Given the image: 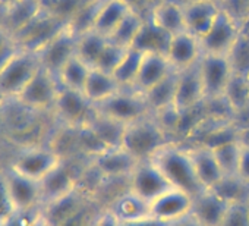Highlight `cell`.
Segmentation results:
<instances>
[{"label": "cell", "instance_id": "cell-1", "mask_svg": "<svg viewBox=\"0 0 249 226\" xmlns=\"http://www.w3.org/2000/svg\"><path fill=\"white\" fill-rule=\"evenodd\" d=\"M150 160L163 172L173 188L185 191L192 197L205 189L195 173L188 146L170 141L161 147Z\"/></svg>", "mask_w": 249, "mask_h": 226}, {"label": "cell", "instance_id": "cell-2", "mask_svg": "<svg viewBox=\"0 0 249 226\" xmlns=\"http://www.w3.org/2000/svg\"><path fill=\"white\" fill-rule=\"evenodd\" d=\"M175 141L160 125L154 113L140 118L124 127L122 147L138 162L150 160L161 147Z\"/></svg>", "mask_w": 249, "mask_h": 226}, {"label": "cell", "instance_id": "cell-3", "mask_svg": "<svg viewBox=\"0 0 249 226\" xmlns=\"http://www.w3.org/2000/svg\"><path fill=\"white\" fill-rule=\"evenodd\" d=\"M38 55L19 49L0 72V101L17 98L40 69Z\"/></svg>", "mask_w": 249, "mask_h": 226}, {"label": "cell", "instance_id": "cell-4", "mask_svg": "<svg viewBox=\"0 0 249 226\" xmlns=\"http://www.w3.org/2000/svg\"><path fill=\"white\" fill-rule=\"evenodd\" d=\"M69 22L54 14L46 11L44 8L27 24L24 25L12 38L19 49L38 52L44 44H47L54 36H57Z\"/></svg>", "mask_w": 249, "mask_h": 226}, {"label": "cell", "instance_id": "cell-5", "mask_svg": "<svg viewBox=\"0 0 249 226\" xmlns=\"http://www.w3.org/2000/svg\"><path fill=\"white\" fill-rule=\"evenodd\" d=\"M95 109L123 125H128L151 113L144 95L132 88H120L107 100L97 104Z\"/></svg>", "mask_w": 249, "mask_h": 226}, {"label": "cell", "instance_id": "cell-6", "mask_svg": "<svg viewBox=\"0 0 249 226\" xmlns=\"http://www.w3.org/2000/svg\"><path fill=\"white\" fill-rule=\"evenodd\" d=\"M60 91V82L57 76L46 71L43 66L36 72L27 87L17 97L27 107L40 113H53L57 95Z\"/></svg>", "mask_w": 249, "mask_h": 226}, {"label": "cell", "instance_id": "cell-7", "mask_svg": "<svg viewBox=\"0 0 249 226\" xmlns=\"http://www.w3.org/2000/svg\"><path fill=\"white\" fill-rule=\"evenodd\" d=\"M242 34L240 21L227 9L221 8L211 28L199 38L202 55H223L227 56Z\"/></svg>", "mask_w": 249, "mask_h": 226}, {"label": "cell", "instance_id": "cell-8", "mask_svg": "<svg viewBox=\"0 0 249 226\" xmlns=\"http://www.w3.org/2000/svg\"><path fill=\"white\" fill-rule=\"evenodd\" d=\"M53 113L65 127L79 128L87 125L95 115V106L82 91L60 87Z\"/></svg>", "mask_w": 249, "mask_h": 226}, {"label": "cell", "instance_id": "cell-9", "mask_svg": "<svg viewBox=\"0 0 249 226\" xmlns=\"http://www.w3.org/2000/svg\"><path fill=\"white\" fill-rule=\"evenodd\" d=\"M76 44L78 34L68 25L37 52L40 65L57 76L62 68L76 56Z\"/></svg>", "mask_w": 249, "mask_h": 226}, {"label": "cell", "instance_id": "cell-10", "mask_svg": "<svg viewBox=\"0 0 249 226\" xmlns=\"http://www.w3.org/2000/svg\"><path fill=\"white\" fill-rule=\"evenodd\" d=\"M60 162H62V157L53 147L30 146L18 154V157L11 165V168L40 182Z\"/></svg>", "mask_w": 249, "mask_h": 226}, {"label": "cell", "instance_id": "cell-11", "mask_svg": "<svg viewBox=\"0 0 249 226\" xmlns=\"http://www.w3.org/2000/svg\"><path fill=\"white\" fill-rule=\"evenodd\" d=\"M199 72L205 100L221 98L230 78L233 76V71L227 56L202 55L199 60Z\"/></svg>", "mask_w": 249, "mask_h": 226}, {"label": "cell", "instance_id": "cell-12", "mask_svg": "<svg viewBox=\"0 0 249 226\" xmlns=\"http://www.w3.org/2000/svg\"><path fill=\"white\" fill-rule=\"evenodd\" d=\"M170 188L173 187L151 160L138 162L129 176V189L148 203Z\"/></svg>", "mask_w": 249, "mask_h": 226}, {"label": "cell", "instance_id": "cell-13", "mask_svg": "<svg viewBox=\"0 0 249 226\" xmlns=\"http://www.w3.org/2000/svg\"><path fill=\"white\" fill-rule=\"evenodd\" d=\"M192 195L178 188H170L150 203V217L161 223H175L192 211Z\"/></svg>", "mask_w": 249, "mask_h": 226}, {"label": "cell", "instance_id": "cell-14", "mask_svg": "<svg viewBox=\"0 0 249 226\" xmlns=\"http://www.w3.org/2000/svg\"><path fill=\"white\" fill-rule=\"evenodd\" d=\"M176 72H178V84H176L175 107L180 113H188L201 107L205 101V94L201 81L199 62L191 68Z\"/></svg>", "mask_w": 249, "mask_h": 226}, {"label": "cell", "instance_id": "cell-15", "mask_svg": "<svg viewBox=\"0 0 249 226\" xmlns=\"http://www.w3.org/2000/svg\"><path fill=\"white\" fill-rule=\"evenodd\" d=\"M5 178L12 203L17 210L33 211L41 208V188L40 182L31 179L15 169H5Z\"/></svg>", "mask_w": 249, "mask_h": 226}, {"label": "cell", "instance_id": "cell-16", "mask_svg": "<svg viewBox=\"0 0 249 226\" xmlns=\"http://www.w3.org/2000/svg\"><path fill=\"white\" fill-rule=\"evenodd\" d=\"M79 185V175L71 168L68 160L62 162L40 181L41 207L75 191Z\"/></svg>", "mask_w": 249, "mask_h": 226}, {"label": "cell", "instance_id": "cell-17", "mask_svg": "<svg viewBox=\"0 0 249 226\" xmlns=\"http://www.w3.org/2000/svg\"><path fill=\"white\" fill-rule=\"evenodd\" d=\"M166 57L175 71H183L196 65L202 57L201 41L189 31L173 34L169 41Z\"/></svg>", "mask_w": 249, "mask_h": 226}, {"label": "cell", "instance_id": "cell-18", "mask_svg": "<svg viewBox=\"0 0 249 226\" xmlns=\"http://www.w3.org/2000/svg\"><path fill=\"white\" fill-rule=\"evenodd\" d=\"M91 163L104 178H129L138 160L120 146L100 151Z\"/></svg>", "mask_w": 249, "mask_h": 226}, {"label": "cell", "instance_id": "cell-19", "mask_svg": "<svg viewBox=\"0 0 249 226\" xmlns=\"http://www.w3.org/2000/svg\"><path fill=\"white\" fill-rule=\"evenodd\" d=\"M182 6L186 31L198 38L205 36L223 8L221 3L215 0H195V2H189Z\"/></svg>", "mask_w": 249, "mask_h": 226}, {"label": "cell", "instance_id": "cell-20", "mask_svg": "<svg viewBox=\"0 0 249 226\" xmlns=\"http://www.w3.org/2000/svg\"><path fill=\"white\" fill-rule=\"evenodd\" d=\"M142 60L141 66L137 75V79L132 85V90L144 94L150 88H153L156 84H159L161 79H164L172 71H175L166 55L156 53V52H142Z\"/></svg>", "mask_w": 249, "mask_h": 226}, {"label": "cell", "instance_id": "cell-21", "mask_svg": "<svg viewBox=\"0 0 249 226\" xmlns=\"http://www.w3.org/2000/svg\"><path fill=\"white\" fill-rule=\"evenodd\" d=\"M188 149H189L194 169H195V173H196L199 182L202 184V187L205 189L214 188L221 181L224 173L215 159L213 149L205 144H199V143L191 144V146H188Z\"/></svg>", "mask_w": 249, "mask_h": 226}, {"label": "cell", "instance_id": "cell-22", "mask_svg": "<svg viewBox=\"0 0 249 226\" xmlns=\"http://www.w3.org/2000/svg\"><path fill=\"white\" fill-rule=\"evenodd\" d=\"M229 203L223 200L215 191L204 189L192 198V211L191 214L202 226H220Z\"/></svg>", "mask_w": 249, "mask_h": 226}, {"label": "cell", "instance_id": "cell-23", "mask_svg": "<svg viewBox=\"0 0 249 226\" xmlns=\"http://www.w3.org/2000/svg\"><path fill=\"white\" fill-rule=\"evenodd\" d=\"M148 17L159 28H161L169 36L186 30L183 6L176 0H157Z\"/></svg>", "mask_w": 249, "mask_h": 226}, {"label": "cell", "instance_id": "cell-24", "mask_svg": "<svg viewBox=\"0 0 249 226\" xmlns=\"http://www.w3.org/2000/svg\"><path fill=\"white\" fill-rule=\"evenodd\" d=\"M108 208L119 217L122 223L137 222L150 217V203L134 194L131 189L117 195L110 203Z\"/></svg>", "mask_w": 249, "mask_h": 226}, {"label": "cell", "instance_id": "cell-25", "mask_svg": "<svg viewBox=\"0 0 249 226\" xmlns=\"http://www.w3.org/2000/svg\"><path fill=\"white\" fill-rule=\"evenodd\" d=\"M120 88L122 87L111 74L91 68V72L84 87V94L94 106H97L114 93H117Z\"/></svg>", "mask_w": 249, "mask_h": 226}, {"label": "cell", "instance_id": "cell-26", "mask_svg": "<svg viewBox=\"0 0 249 226\" xmlns=\"http://www.w3.org/2000/svg\"><path fill=\"white\" fill-rule=\"evenodd\" d=\"M129 12L131 9L122 0H103V3L95 15L92 30L110 37V34Z\"/></svg>", "mask_w": 249, "mask_h": 226}, {"label": "cell", "instance_id": "cell-27", "mask_svg": "<svg viewBox=\"0 0 249 226\" xmlns=\"http://www.w3.org/2000/svg\"><path fill=\"white\" fill-rule=\"evenodd\" d=\"M176 84H178V72L172 71L164 79L144 93V98L151 110V113H159L167 107L175 106L176 97Z\"/></svg>", "mask_w": 249, "mask_h": 226}, {"label": "cell", "instance_id": "cell-28", "mask_svg": "<svg viewBox=\"0 0 249 226\" xmlns=\"http://www.w3.org/2000/svg\"><path fill=\"white\" fill-rule=\"evenodd\" d=\"M87 127L97 135V138L104 144L106 149H110L122 146V138L126 125L103 115V113L97 112L95 109V115L87 124Z\"/></svg>", "mask_w": 249, "mask_h": 226}, {"label": "cell", "instance_id": "cell-29", "mask_svg": "<svg viewBox=\"0 0 249 226\" xmlns=\"http://www.w3.org/2000/svg\"><path fill=\"white\" fill-rule=\"evenodd\" d=\"M170 37L172 36H169L161 28H159L151 21V18L147 17L132 47H135L141 52H156V53L166 55Z\"/></svg>", "mask_w": 249, "mask_h": 226}, {"label": "cell", "instance_id": "cell-30", "mask_svg": "<svg viewBox=\"0 0 249 226\" xmlns=\"http://www.w3.org/2000/svg\"><path fill=\"white\" fill-rule=\"evenodd\" d=\"M108 43V37L95 31V30H88L81 34H78V44H76V55L88 63L91 68L97 63L100 55L106 49Z\"/></svg>", "mask_w": 249, "mask_h": 226}, {"label": "cell", "instance_id": "cell-31", "mask_svg": "<svg viewBox=\"0 0 249 226\" xmlns=\"http://www.w3.org/2000/svg\"><path fill=\"white\" fill-rule=\"evenodd\" d=\"M147 17L131 11L126 17L123 18V21L116 27V30L110 34L108 40L123 49H131L144 25Z\"/></svg>", "mask_w": 249, "mask_h": 226}, {"label": "cell", "instance_id": "cell-32", "mask_svg": "<svg viewBox=\"0 0 249 226\" xmlns=\"http://www.w3.org/2000/svg\"><path fill=\"white\" fill-rule=\"evenodd\" d=\"M91 66L76 55L62 68V71L57 75V79L60 82V87L84 93V87Z\"/></svg>", "mask_w": 249, "mask_h": 226}, {"label": "cell", "instance_id": "cell-33", "mask_svg": "<svg viewBox=\"0 0 249 226\" xmlns=\"http://www.w3.org/2000/svg\"><path fill=\"white\" fill-rule=\"evenodd\" d=\"M142 52L131 47L128 49V52L124 53L123 59L120 60V63L117 65L116 71L113 72V76L116 78V81L119 82V85L122 88H132L140 66H141V60H142Z\"/></svg>", "mask_w": 249, "mask_h": 226}, {"label": "cell", "instance_id": "cell-34", "mask_svg": "<svg viewBox=\"0 0 249 226\" xmlns=\"http://www.w3.org/2000/svg\"><path fill=\"white\" fill-rule=\"evenodd\" d=\"M211 189L215 191L229 204L248 203V200H249V184L245 182L237 175H226V176H223L221 181Z\"/></svg>", "mask_w": 249, "mask_h": 226}, {"label": "cell", "instance_id": "cell-35", "mask_svg": "<svg viewBox=\"0 0 249 226\" xmlns=\"http://www.w3.org/2000/svg\"><path fill=\"white\" fill-rule=\"evenodd\" d=\"M223 98L227 101L233 113L245 107L249 103V76L233 74L227 84Z\"/></svg>", "mask_w": 249, "mask_h": 226}, {"label": "cell", "instance_id": "cell-36", "mask_svg": "<svg viewBox=\"0 0 249 226\" xmlns=\"http://www.w3.org/2000/svg\"><path fill=\"white\" fill-rule=\"evenodd\" d=\"M215 159L226 175H237V166H239V159H240V150L242 147L236 140L226 141L223 144H218L215 147H211Z\"/></svg>", "mask_w": 249, "mask_h": 226}, {"label": "cell", "instance_id": "cell-37", "mask_svg": "<svg viewBox=\"0 0 249 226\" xmlns=\"http://www.w3.org/2000/svg\"><path fill=\"white\" fill-rule=\"evenodd\" d=\"M227 59L231 71L236 75L249 76V34L242 31L233 49L229 52Z\"/></svg>", "mask_w": 249, "mask_h": 226}, {"label": "cell", "instance_id": "cell-38", "mask_svg": "<svg viewBox=\"0 0 249 226\" xmlns=\"http://www.w3.org/2000/svg\"><path fill=\"white\" fill-rule=\"evenodd\" d=\"M126 52H128V49H123V47H120V46H117V44H114V43H111L108 40L106 49L100 55V57H98L97 63L94 65V68L113 75V72L116 71L117 65L120 63V60L123 59V56Z\"/></svg>", "mask_w": 249, "mask_h": 226}, {"label": "cell", "instance_id": "cell-39", "mask_svg": "<svg viewBox=\"0 0 249 226\" xmlns=\"http://www.w3.org/2000/svg\"><path fill=\"white\" fill-rule=\"evenodd\" d=\"M220 226H249V214H248L246 203L229 204V208Z\"/></svg>", "mask_w": 249, "mask_h": 226}, {"label": "cell", "instance_id": "cell-40", "mask_svg": "<svg viewBox=\"0 0 249 226\" xmlns=\"http://www.w3.org/2000/svg\"><path fill=\"white\" fill-rule=\"evenodd\" d=\"M41 213V208L33 210V211H21L15 210L12 214H9L6 219L0 220V226H31L36 220V217Z\"/></svg>", "mask_w": 249, "mask_h": 226}, {"label": "cell", "instance_id": "cell-41", "mask_svg": "<svg viewBox=\"0 0 249 226\" xmlns=\"http://www.w3.org/2000/svg\"><path fill=\"white\" fill-rule=\"evenodd\" d=\"M17 208H15V206L12 203V198H11V194H9V189H8L5 172L0 170V220L6 219Z\"/></svg>", "mask_w": 249, "mask_h": 226}, {"label": "cell", "instance_id": "cell-42", "mask_svg": "<svg viewBox=\"0 0 249 226\" xmlns=\"http://www.w3.org/2000/svg\"><path fill=\"white\" fill-rule=\"evenodd\" d=\"M91 226H122V222L119 220V217L107 207L103 211H100L94 220Z\"/></svg>", "mask_w": 249, "mask_h": 226}, {"label": "cell", "instance_id": "cell-43", "mask_svg": "<svg viewBox=\"0 0 249 226\" xmlns=\"http://www.w3.org/2000/svg\"><path fill=\"white\" fill-rule=\"evenodd\" d=\"M131 11H135L144 17H148L151 8L154 6V0H122Z\"/></svg>", "mask_w": 249, "mask_h": 226}, {"label": "cell", "instance_id": "cell-44", "mask_svg": "<svg viewBox=\"0 0 249 226\" xmlns=\"http://www.w3.org/2000/svg\"><path fill=\"white\" fill-rule=\"evenodd\" d=\"M237 176H240L245 182L249 184V149L242 147L240 150V159L237 166Z\"/></svg>", "mask_w": 249, "mask_h": 226}, {"label": "cell", "instance_id": "cell-45", "mask_svg": "<svg viewBox=\"0 0 249 226\" xmlns=\"http://www.w3.org/2000/svg\"><path fill=\"white\" fill-rule=\"evenodd\" d=\"M18 50V46L15 44V41L12 44H9L8 47H5L2 52H0V72L6 66V63L11 60V57L15 55V52Z\"/></svg>", "mask_w": 249, "mask_h": 226}, {"label": "cell", "instance_id": "cell-46", "mask_svg": "<svg viewBox=\"0 0 249 226\" xmlns=\"http://www.w3.org/2000/svg\"><path fill=\"white\" fill-rule=\"evenodd\" d=\"M122 226H169L167 223H161L153 217H147L142 220H137V222H126V223H122Z\"/></svg>", "mask_w": 249, "mask_h": 226}, {"label": "cell", "instance_id": "cell-47", "mask_svg": "<svg viewBox=\"0 0 249 226\" xmlns=\"http://www.w3.org/2000/svg\"><path fill=\"white\" fill-rule=\"evenodd\" d=\"M236 141L239 143L240 147L249 149V127L237 130V135H236Z\"/></svg>", "mask_w": 249, "mask_h": 226}, {"label": "cell", "instance_id": "cell-48", "mask_svg": "<svg viewBox=\"0 0 249 226\" xmlns=\"http://www.w3.org/2000/svg\"><path fill=\"white\" fill-rule=\"evenodd\" d=\"M169 226H202V225L192 214H189L188 217H183V219H180V220H178L175 223H170Z\"/></svg>", "mask_w": 249, "mask_h": 226}, {"label": "cell", "instance_id": "cell-49", "mask_svg": "<svg viewBox=\"0 0 249 226\" xmlns=\"http://www.w3.org/2000/svg\"><path fill=\"white\" fill-rule=\"evenodd\" d=\"M12 43H14L12 36L5 28L0 27V52H2L5 47H8L9 44H12Z\"/></svg>", "mask_w": 249, "mask_h": 226}, {"label": "cell", "instance_id": "cell-50", "mask_svg": "<svg viewBox=\"0 0 249 226\" xmlns=\"http://www.w3.org/2000/svg\"><path fill=\"white\" fill-rule=\"evenodd\" d=\"M31 226H52L50 223H49V220L44 217V214H43V211L36 217V220H34V223L31 225Z\"/></svg>", "mask_w": 249, "mask_h": 226}, {"label": "cell", "instance_id": "cell-51", "mask_svg": "<svg viewBox=\"0 0 249 226\" xmlns=\"http://www.w3.org/2000/svg\"><path fill=\"white\" fill-rule=\"evenodd\" d=\"M17 2H19V0H0V11L9 8L11 5L17 3Z\"/></svg>", "mask_w": 249, "mask_h": 226}, {"label": "cell", "instance_id": "cell-52", "mask_svg": "<svg viewBox=\"0 0 249 226\" xmlns=\"http://www.w3.org/2000/svg\"><path fill=\"white\" fill-rule=\"evenodd\" d=\"M246 208H248V214H249V200H248V203H246Z\"/></svg>", "mask_w": 249, "mask_h": 226}]
</instances>
